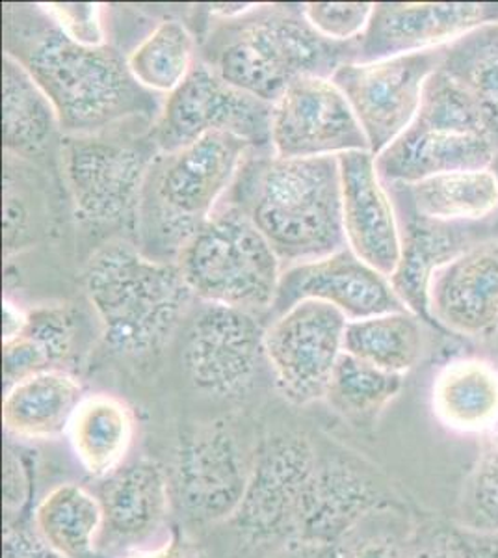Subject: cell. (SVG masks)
<instances>
[{
	"instance_id": "cell-1",
	"label": "cell",
	"mask_w": 498,
	"mask_h": 558,
	"mask_svg": "<svg viewBox=\"0 0 498 558\" xmlns=\"http://www.w3.org/2000/svg\"><path fill=\"white\" fill-rule=\"evenodd\" d=\"M4 52L15 58L57 108L65 136L97 134L153 121L162 102L139 86L112 45L83 47L65 38L36 7H7Z\"/></svg>"
},
{
	"instance_id": "cell-2",
	"label": "cell",
	"mask_w": 498,
	"mask_h": 558,
	"mask_svg": "<svg viewBox=\"0 0 498 558\" xmlns=\"http://www.w3.org/2000/svg\"><path fill=\"white\" fill-rule=\"evenodd\" d=\"M226 199L270 242L283 270L347 246L339 157L279 159L252 149Z\"/></svg>"
},
{
	"instance_id": "cell-3",
	"label": "cell",
	"mask_w": 498,
	"mask_h": 558,
	"mask_svg": "<svg viewBox=\"0 0 498 558\" xmlns=\"http://www.w3.org/2000/svg\"><path fill=\"white\" fill-rule=\"evenodd\" d=\"M84 289L102 341L129 360L165 349L197 302L177 263L153 259L123 239L108 242L92 255Z\"/></svg>"
},
{
	"instance_id": "cell-4",
	"label": "cell",
	"mask_w": 498,
	"mask_h": 558,
	"mask_svg": "<svg viewBox=\"0 0 498 558\" xmlns=\"http://www.w3.org/2000/svg\"><path fill=\"white\" fill-rule=\"evenodd\" d=\"M223 23L210 38L208 64L228 83L270 105L297 81L331 78L357 58L360 39L335 44L323 38L303 17L302 7L257 4Z\"/></svg>"
},
{
	"instance_id": "cell-5",
	"label": "cell",
	"mask_w": 498,
	"mask_h": 558,
	"mask_svg": "<svg viewBox=\"0 0 498 558\" xmlns=\"http://www.w3.org/2000/svg\"><path fill=\"white\" fill-rule=\"evenodd\" d=\"M252 149L231 134L210 133L177 151L158 153L139 199L136 246L153 259L175 263L228 197Z\"/></svg>"
},
{
	"instance_id": "cell-6",
	"label": "cell",
	"mask_w": 498,
	"mask_h": 558,
	"mask_svg": "<svg viewBox=\"0 0 498 558\" xmlns=\"http://www.w3.org/2000/svg\"><path fill=\"white\" fill-rule=\"evenodd\" d=\"M197 302L268 317L278 294L281 260L255 223L223 199L177 255Z\"/></svg>"
},
{
	"instance_id": "cell-7",
	"label": "cell",
	"mask_w": 498,
	"mask_h": 558,
	"mask_svg": "<svg viewBox=\"0 0 498 558\" xmlns=\"http://www.w3.org/2000/svg\"><path fill=\"white\" fill-rule=\"evenodd\" d=\"M497 147L465 88L441 68L429 76L416 118L376 157L385 184H413L439 173L491 166Z\"/></svg>"
},
{
	"instance_id": "cell-8",
	"label": "cell",
	"mask_w": 498,
	"mask_h": 558,
	"mask_svg": "<svg viewBox=\"0 0 498 558\" xmlns=\"http://www.w3.org/2000/svg\"><path fill=\"white\" fill-rule=\"evenodd\" d=\"M121 128L65 136L63 178L76 210L86 220L136 228L139 199L158 151L149 133L129 136Z\"/></svg>"
},
{
	"instance_id": "cell-9",
	"label": "cell",
	"mask_w": 498,
	"mask_h": 558,
	"mask_svg": "<svg viewBox=\"0 0 498 558\" xmlns=\"http://www.w3.org/2000/svg\"><path fill=\"white\" fill-rule=\"evenodd\" d=\"M274 105L228 83L207 60H197L184 83L165 97L149 140L158 153L189 146L205 134H231L253 149L271 151Z\"/></svg>"
},
{
	"instance_id": "cell-10",
	"label": "cell",
	"mask_w": 498,
	"mask_h": 558,
	"mask_svg": "<svg viewBox=\"0 0 498 558\" xmlns=\"http://www.w3.org/2000/svg\"><path fill=\"white\" fill-rule=\"evenodd\" d=\"M347 323L333 305L303 300L266 324L265 360L287 402L309 407L324 400L342 354Z\"/></svg>"
},
{
	"instance_id": "cell-11",
	"label": "cell",
	"mask_w": 498,
	"mask_h": 558,
	"mask_svg": "<svg viewBox=\"0 0 498 558\" xmlns=\"http://www.w3.org/2000/svg\"><path fill=\"white\" fill-rule=\"evenodd\" d=\"M318 454L302 434H278L266 439L253 458L246 494L233 515L234 529L253 546H289Z\"/></svg>"
},
{
	"instance_id": "cell-12",
	"label": "cell",
	"mask_w": 498,
	"mask_h": 558,
	"mask_svg": "<svg viewBox=\"0 0 498 558\" xmlns=\"http://www.w3.org/2000/svg\"><path fill=\"white\" fill-rule=\"evenodd\" d=\"M447 47L385 58L378 62H350L331 81L347 97L365 131L371 153L379 157L416 118L424 84L442 65Z\"/></svg>"
},
{
	"instance_id": "cell-13",
	"label": "cell",
	"mask_w": 498,
	"mask_h": 558,
	"mask_svg": "<svg viewBox=\"0 0 498 558\" xmlns=\"http://www.w3.org/2000/svg\"><path fill=\"white\" fill-rule=\"evenodd\" d=\"M186 320L184 371L197 391L220 399L244 391L265 360L266 318L197 302Z\"/></svg>"
},
{
	"instance_id": "cell-14",
	"label": "cell",
	"mask_w": 498,
	"mask_h": 558,
	"mask_svg": "<svg viewBox=\"0 0 498 558\" xmlns=\"http://www.w3.org/2000/svg\"><path fill=\"white\" fill-rule=\"evenodd\" d=\"M271 153L279 159L341 157L371 151L365 131L331 78L292 84L271 108Z\"/></svg>"
},
{
	"instance_id": "cell-15",
	"label": "cell",
	"mask_w": 498,
	"mask_h": 558,
	"mask_svg": "<svg viewBox=\"0 0 498 558\" xmlns=\"http://www.w3.org/2000/svg\"><path fill=\"white\" fill-rule=\"evenodd\" d=\"M253 458L223 425L203 426L186 436L177 449L173 488L190 520H233L246 494Z\"/></svg>"
},
{
	"instance_id": "cell-16",
	"label": "cell",
	"mask_w": 498,
	"mask_h": 558,
	"mask_svg": "<svg viewBox=\"0 0 498 558\" xmlns=\"http://www.w3.org/2000/svg\"><path fill=\"white\" fill-rule=\"evenodd\" d=\"M402 508L378 471L357 460H318L292 544L339 546L366 518ZM291 546V544H289Z\"/></svg>"
},
{
	"instance_id": "cell-17",
	"label": "cell",
	"mask_w": 498,
	"mask_h": 558,
	"mask_svg": "<svg viewBox=\"0 0 498 558\" xmlns=\"http://www.w3.org/2000/svg\"><path fill=\"white\" fill-rule=\"evenodd\" d=\"M303 300H318L337 307L348 320L410 312L398 296L391 279L344 246L323 259L284 268L278 294L266 323Z\"/></svg>"
},
{
	"instance_id": "cell-18",
	"label": "cell",
	"mask_w": 498,
	"mask_h": 558,
	"mask_svg": "<svg viewBox=\"0 0 498 558\" xmlns=\"http://www.w3.org/2000/svg\"><path fill=\"white\" fill-rule=\"evenodd\" d=\"M491 25H498V2H378L355 62L442 49Z\"/></svg>"
},
{
	"instance_id": "cell-19",
	"label": "cell",
	"mask_w": 498,
	"mask_h": 558,
	"mask_svg": "<svg viewBox=\"0 0 498 558\" xmlns=\"http://www.w3.org/2000/svg\"><path fill=\"white\" fill-rule=\"evenodd\" d=\"M387 189L397 205L402 241L400 263L391 276V283L413 315L429 320L428 287L432 276L479 242L497 235L482 233L491 231L486 222H439L418 215L411 204L408 184L391 183Z\"/></svg>"
},
{
	"instance_id": "cell-20",
	"label": "cell",
	"mask_w": 498,
	"mask_h": 558,
	"mask_svg": "<svg viewBox=\"0 0 498 558\" xmlns=\"http://www.w3.org/2000/svg\"><path fill=\"white\" fill-rule=\"evenodd\" d=\"M432 323L456 336H498V235L439 268L428 287Z\"/></svg>"
},
{
	"instance_id": "cell-21",
	"label": "cell",
	"mask_w": 498,
	"mask_h": 558,
	"mask_svg": "<svg viewBox=\"0 0 498 558\" xmlns=\"http://www.w3.org/2000/svg\"><path fill=\"white\" fill-rule=\"evenodd\" d=\"M342 183V226L353 254L391 279L402 254L400 223L391 192L379 178L371 151L339 157Z\"/></svg>"
},
{
	"instance_id": "cell-22",
	"label": "cell",
	"mask_w": 498,
	"mask_h": 558,
	"mask_svg": "<svg viewBox=\"0 0 498 558\" xmlns=\"http://www.w3.org/2000/svg\"><path fill=\"white\" fill-rule=\"evenodd\" d=\"M105 531L116 546H139L157 534L170 512V481L160 463L139 458L105 478Z\"/></svg>"
},
{
	"instance_id": "cell-23",
	"label": "cell",
	"mask_w": 498,
	"mask_h": 558,
	"mask_svg": "<svg viewBox=\"0 0 498 558\" xmlns=\"http://www.w3.org/2000/svg\"><path fill=\"white\" fill-rule=\"evenodd\" d=\"M83 384L63 368H49L7 387L2 423L8 434L25 441H52L68 434Z\"/></svg>"
},
{
	"instance_id": "cell-24",
	"label": "cell",
	"mask_w": 498,
	"mask_h": 558,
	"mask_svg": "<svg viewBox=\"0 0 498 558\" xmlns=\"http://www.w3.org/2000/svg\"><path fill=\"white\" fill-rule=\"evenodd\" d=\"M136 434L133 408L110 393L84 395L76 407L68 439L76 462L89 476L108 478L125 465Z\"/></svg>"
},
{
	"instance_id": "cell-25",
	"label": "cell",
	"mask_w": 498,
	"mask_h": 558,
	"mask_svg": "<svg viewBox=\"0 0 498 558\" xmlns=\"http://www.w3.org/2000/svg\"><path fill=\"white\" fill-rule=\"evenodd\" d=\"M432 410L448 430L487 434L498 423L497 365L478 357L447 363L432 387Z\"/></svg>"
},
{
	"instance_id": "cell-26",
	"label": "cell",
	"mask_w": 498,
	"mask_h": 558,
	"mask_svg": "<svg viewBox=\"0 0 498 558\" xmlns=\"http://www.w3.org/2000/svg\"><path fill=\"white\" fill-rule=\"evenodd\" d=\"M34 531L62 558H92L105 531L101 501L78 484H58L34 510Z\"/></svg>"
},
{
	"instance_id": "cell-27",
	"label": "cell",
	"mask_w": 498,
	"mask_h": 558,
	"mask_svg": "<svg viewBox=\"0 0 498 558\" xmlns=\"http://www.w3.org/2000/svg\"><path fill=\"white\" fill-rule=\"evenodd\" d=\"M60 131L57 108L23 65L2 57V136L12 157H34Z\"/></svg>"
},
{
	"instance_id": "cell-28",
	"label": "cell",
	"mask_w": 498,
	"mask_h": 558,
	"mask_svg": "<svg viewBox=\"0 0 498 558\" xmlns=\"http://www.w3.org/2000/svg\"><path fill=\"white\" fill-rule=\"evenodd\" d=\"M408 191L416 213L439 222H487L498 210V181L489 168L439 173Z\"/></svg>"
},
{
	"instance_id": "cell-29",
	"label": "cell",
	"mask_w": 498,
	"mask_h": 558,
	"mask_svg": "<svg viewBox=\"0 0 498 558\" xmlns=\"http://www.w3.org/2000/svg\"><path fill=\"white\" fill-rule=\"evenodd\" d=\"M421 320L411 312L348 320L342 352L385 373L405 376L423 355Z\"/></svg>"
},
{
	"instance_id": "cell-30",
	"label": "cell",
	"mask_w": 498,
	"mask_h": 558,
	"mask_svg": "<svg viewBox=\"0 0 498 558\" xmlns=\"http://www.w3.org/2000/svg\"><path fill=\"white\" fill-rule=\"evenodd\" d=\"M441 70L471 96L498 151V25L448 45Z\"/></svg>"
},
{
	"instance_id": "cell-31",
	"label": "cell",
	"mask_w": 498,
	"mask_h": 558,
	"mask_svg": "<svg viewBox=\"0 0 498 558\" xmlns=\"http://www.w3.org/2000/svg\"><path fill=\"white\" fill-rule=\"evenodd\" d=\"M405 376L385 373L342 352L324 400L353 425H374L404 389Z\"/></svg>"
},
{
	"instance_id": "cell-32",
	"label": "cell",
	"mask_w": 498,
	"mask_h": 558,
	"mask_svg": "<svg viewBox=\"0 0 498 558\" xmlns=\"http://www.w3.org/2000/svg\"><path fill=\"white\" fill-rule=\"evenodd\" d=\"M196 62L194 36L175 20L160 21L126 57L139 86L165 97L184 83Z\"/></svg>"
},
{
	"instance_id": "cell-33",
	"label": "cell",
	"mask_w": 498,
	"mask_h": 558,
	"mask_svg": "<svg viewBox=\"0 0 498 558\" xmlns=\"http://www.w3.org/2000/svg\"><path fill=\"white\" fill-rule=\"evenodd\" d=\"M73 349V323L60 307H38L28 313L20 337L4 343V384L13 386L26 376L60 368Z\"/></svg>"
},
{
	"instance_id": "cell-34",
	"label": "cell",
	"mask_w": 498,
	"mask_h": 558,
	"mask_svg": "<svg viewBox=\"0 0 498 558\" xmlns=\"http://www.w3.org/2000/svg\"><path fill=\"white\" fill-rule=\"evenodd\" d=\"M461 529L479 536H498V423L482 436L478 458L458 501Z\"/></svg>"
},
{
	"instance_id": "cell-35",
	"label": "cell",
	"mask_w": 498,
	"mask_h": 558,
	"mask_svg": "<svg viewBox=\"0 0 498 558\" xmlns=\"http://www.w3.org/2000/svg\"><path fill=\"white\" fill-rule=\"evenodd\" d=\"M400 508L381 510L366 518L339 544L341 558H411L405 533L397 531Z\"/></svg>"
},
{
	"instance_id": "cell-36",
	"label": "cell",
	"mask_w": 498,
	"mask_h": 558,
	"mask_svg": "<svg viewBox=\"0 0 498 558\" xmlns=\"http://www.w3.org/2000/svg\"><path fill=\"white\" fill-rule=\"evenodd\" d=\"M303 17L316 33L335 44H350L365 34L374 13L373 2H307Z\"/></svg>"
},
{
	"instance_id": "cell-37",
	"label": "cell",
	"mask_w": 498,
	"mask_h": 558,
	"mask_svg": "<svg viewBox=\"0 0 498 558\" xmlns=\"http://www.w3.org/2000/svg\"><path fill=\"white\" fill-rule=\"evenodd\" d=\"M39 10L58 31L73 44L83 47H102L107 31L102 23L105 7L97 2H39Z\"/></svg>"
},
{
	"instance_id": "cell-38",
	"label": "cell",
	"mask_w": 498,
	"mask_h": 558,
	"mask_svg": "<svg viewBox=\"0 0 498 558\" xmlns=\"http://www.w3.org/2000/svg\"><path fill=\"white\" fill-rule=\"evenodd\" d=\"M31 497V478L26 473L25 463L15 452H4V512L17 514Z\"/></svg>"
},
{
	"instance_id": "cell-39",
	"label": "cell",
	"mask_w": 498,
	"mask_h": 558,
	"mask_svg": "<svg viewBox=\"0 0 498 558\" xmlns=\"http://www.w3.org/2000/svg\"><path fill=\"white\" fill-rule=\"evenodd\" d=\"M4 558H62L36 531L23 526H7L4 533Z\"/></svg>"
},
{
	"instance_id": "cell-40",
	"label": "cell",
	"mask_w": 498,
	"mask_h": 558,
	"mask_svg": "<svg viewBox=\"0 0 498 558\" xmlns=\"http://www.w3.org/2000/svg\"><path fill=\"white\" fill-rule=\"evenodd\" d=\"M467 542L456 536H442L434 544L416 549L411 558H467Z\"/></svg>"
},
{
	"instance_id": "cell-41",
	"label": "cell",
	"mask_w": 498,
	"mask_h": 558,
	"mask_svg": "<svg viewBox=\"0 0 498 558\" xmlns=\"http://www.w3.org/2000/svg\"><path fill=\"white\" fill-rule=\"evenodd\" d=\"M4 323H2V343H10L15 337L25 331L28 324V313L23 312L20 305L13 304L12 300H4L2 304Z\"/></svg>"
},
{
	"instance_id": "cell-42",
	"label": "cell",
	"mask_w": 498,
	"mask_h": 558,
	"mask_svg": "<svg viewBox=\"0 0 498 558\" xmlns=\"http://www.w3.org/2000/svg\"><path fill=\"white\" fill-rule=\"evenodd\" d=\"M126 558H192V555L175 536H171V538L162 542L160 546L151 547V549H139V551Z\"/></svg>"
},
{
	"instance_id": "cell-43",
	"label": "cell",
	"mask_w": 498,
	"mask_h": 558,
	"mask_svg": "<svg viewBox=\"0 0 498 558\" xmlns=\"http://www.w3.org/2000/svg\"><path fill=\"white\" fill-rule=\"evenodd\" d=\"M283 558H341V553H339V546L291 544L284 549Z\"/></svg>"
},
{
	"instance_id": "cell-44",
	"label": "cell",
	"mask_w": 498,
	"mask_h": 558,
	"mask_svg": "<svg viewBox=\"0 0 498 558\" xmlns=\"http://www.w3.org/2000/svg\"><path fill=\"white\" fill-rule=\"evenodd\" d=\"M467 558H498V542H484L469 546Z\"/></svg>"
},
{
	"instance_id": "cell-45",
	"label": "cell",
	"mask_w": 498,
	"mask_h": 558,
	"mask_svg": "<svg viewBox=\"0 0 498 558\" xmlns=\"http://www.w3.org/2000/svg\"><path fill=\"white\" fill-rule=\"evenodd\" d=\"M489 170L495 173V178H497L498 181V153L495 155V159H493L491 166H489Z\"/></svg>"
}]
</instances>
